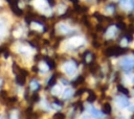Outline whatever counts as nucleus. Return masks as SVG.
I'll return each instance as SVG.
<instances>
[{
	"label": "nucleus",
	"mask_w": 134,
	"mask_h": 119,
	"mask_svg": "<svg viewBox=\"0 0 134 119\" xmlns=\"http://www.w3.org/2000/svg\"><path fill=\"white\" fill-rule=\"evenodd\" d=\"M84 80H85V77L81 75V76H79V77L76 78V81H73V82H72V85L76 87V86H79V85L83 84V82H84Z\"/></svg>",
	"instance_id": "4468645a"
},
{
	"label": "nucleus",
	"mask_w": 134,
	"mask_h": 119,
	"mask_svg": "<svg viewBox=\"0 0 134 119\" xmlns=\"http://www.w3.org/2000/svg\"><path fill=\"white\" fill-rule=\"evenodd\" d=\"M45 59H46V65H47L50 69H53V68L55 67V64H54L53 59H51V58H49V57H45Z\"/></svg>",
	"instance_id": "f8f14e48"
},
{
	"label": "nucleus",
	"mask_w": 134,
	"mask_h": 119,
	"mask_svg": "<svg viewBox=\"0 0 134 119\" xmlns=\"http://www.w3.org/2000/svg\"><path fill=\"white\" fill-rule=\"evenodd\" d=\"M121 5L126 10H131L134 7V2L132 0H124L121 1Z\"/></svg>",
	"instance_id": "39448f33"
},
{
	"label": "nucleus",
	"mask_w": 134,
	"mask_h": 119,
	"mask_svg": "<svg viewBox=\"0 0 134 119\" xmlns=\"http://www.w3.org/2000/svg\"><path fill=\"white\" fill-rule=\"evenodd\" d=\"M39 88H40V85H39L38 81H36V80H31L30 81V89L31 90H38Z\"/></svg>",
	"instance_id": "2eb2a0df"
},
{
	"label": "nucleus",
	"mask_w": 134,
	"mask_h": 119,
	"mask_svg": "<svg viewBox=\"0 0 134 119\" xmlns=\"http://www.w3.org/2000/svg\"><path fill=\"white\" fill-rule=\"evenodd\" d=\"M48 2L50 4V6H53L54 5V0H48Z\"/></svg>",
	"instance_id": "b1692460"
},
{
	"label": "nucleus",
	"mask_w": 134,
	"mask_h": 119,
	"mask_svg": "<svg viewBox=\"0 0 134 119\" xmlns=\"http://www.w3.org/2000/svg\"><path fill=\"white\" fill-rule=\"evenodd\" d=\"M34 4H35V5H36V7H37V8H39V9L45 10V8H46L45 3H44V1H43V0H35Z\"/></svg>",
	"instance_id": "0eeeda50"
},
{
	"label": "nucleus",
	"mask_w": 134,
	"mask_h": 119,
	"mask_svg": "<svg viewBox=\"0 0 134 119\" xmlns=\"http://www.w3.org/2000/svg\"><path fill=\"white\" fill-rule=\"evenodd\" d=\"M133 118H134V114H133Z\"/></svg>",
	"instance_id": "c85d7f7f"
},
{
	"label": "nucleus",
	"mask_w": 134,
	"mask_h": 119,
	"mask_svg": "<svg viewBox=\"0 0 134 119\" xmlns=\"http://www.w3.org/2000/svg\"><path fill=\"white\" fill-rule=\"evenodd\" d=\"M128 29H129V33H134V25L133 24H131V25H129V27H128Z\"/></svg>",
	"instance_id": "412c9836"
},
{
	"label": "nucleus",
	"mask_w": 134,
	"mask_h": 119,
	"mask_svg": "<svg viewBox=\"0 0 134 119\" xmlns=\"http://www.w3.org/2000/svg\"><path fill=\"white\" fill-rule=\"evenodd\" d=\"M119 65H120V67H121L124 70H130V69H133V68H134V58H133V57H129V56H127V57L120 59Z\"/></svg>",
	"instance_id": "f03ea898"
},
{
	"label": "nucleus",
	"mask_w": 134,
	"mask_h": 119,
	"mask_svg": "<svg viewBox=\"0 0 134 119\" xmlns=\"http://www.w3.org/2000/svg\"><path fill=\"white\" fill-rule=\"evenodd\" d=\"M98 70H99V66H98L96 63H91V64H90V71H91V73L95 74Z\"/></svg>",
	"instance_id": "9d476101"
},
{
	"label": "nucleus",
	"mask_w": 134,
	"mask_h": 119,
	"mask_svg": "<svg viewBox=\"0 0 134 119\" xmlns=\"http://www.w3.org/2000/svg\"><path fill=\"white\" fill-rule=\"evenodd\" d=\"M70 1H72L74 4H75V3H77V0H70Z\"/></svg>",
	"instance_id": "bb28decb"
},
{
	"label": "nucleus",
	"mask_w": 134,
	"mask_h": 119,
	"mask_svg": "<svg viewBox=\"0 0 134 119\" xmlns=\"http://www.w3.org/2000/svg\"><path fill=\"white\" fill-rule=\"evenodd\" d=\"M72 95V90L71 89H66L65 92H64V97L67 98V97H70Z\"/></svg>",
	"instance_id": "dca6fc26"
},
{
	"label": "nucleus",
	"mask_w": 134,
	"mask_h": 119,
	"mask_svg": "<svg viewBox=\"0 0 134 119\" xmlns=\"http://www.w3.org/2000/svg\"><path fill=\"white\" fill-rule=\"evenodd\" d=\"M96 19H97V21L99 22V23H103L105 20H106V18L107 17H105V16H102L100 14H98V13H94V15H93Z\"/></svg>",
	"instance_id": "ddd939ff"
},
{
	"label": "nucleus",
	"mask_w": 134,
	"mask_h": 119,
	"mask_svg": "<svg viewBox=\"0 0 134 119\" xmlns=\"http://www.w3.org/2000/svg\"><path fill=\"white\" fill-rule=\"evenodd\" d=\"M6 33H7L6 26H5V24L2 21H0V41L6 35Z\"/></svg>",
	"instance_id": "423d86ee"
},
{
	"label": "nucleus",
	"mask_w": 134,
	"mask_h": 119,
	"mask_svg": "<svg viewBox=\"0 0 134 119\" xmlns=\"http://www.w3.org/2000/svg\"><path fill=\"white\" fill-rule=\"evenodd\" d=\"M88 93L89 94H88V97H87V101L90 102V103L94 102L96 100V94L94 92H92V91H88Z\"/></svg>",
	"instance_id": "1a4fd4ad"
},
{
	"label": "nucleus",
	"mask_w": 134,
	"mask_h": 119,
	"mask_svg": "<svg viewBox=\"0 0 134 119\" xmlns=\"http://www.w3.org/2000/svg\"><path fill=\"white\" fill-rule=\"evenodd\" d=\"M2 84H3V80L0 78V88H1V86H2Z\"/></svg>",
	"instance_id": "a878e982"
},
{
	"label": "nucleus",
	"mask_w": 134,
	"mask_h": 119,
	"mask_svg": "<svg viewBox=\"0 0 134 119\" xmlns=\"http://www.w3.org/2000/svg\"><path fill=\"white\" fill-rule=\"evenodd\" d=\"M133 80H134V78H133Z\"/></svg>",
	"instance_id": "c756f323"
},
{
	"label": "nucleus",
	"mask_w": 134,
	"mask_h": 119,
	"mask_svg": "<svg viewBox=\"0 0 134 119\" xmlns=\"http://www.w3.org/2000/svg\"><path fill=\"white\" fill-rule=\"evenodd\" d=\"M55 79H57V76H55V75H52L51 78H50L49 81H48V86H53V85L55 84Z\"/></svg>",
	"instance_id": "f3484780"
},
{
	"label": "nucleus",
	"mask_w": 134,
	"mask_h": 119,
	"mask_svg": "<svg viewBox=\"0 0 134 119\" xmlns=\"http://www.w3.org/2000/svg\"><path fill=\"white\" fill-rule=\"evenodd\" d=\"M0 6H1V0H0Z\"/></svg>",
	"instance_id": "cd10ccee"
},
{
	"label": "nucleus",
	"mask_w": 134,
	"mask_h": 119,
	"mask_svg": "<svg viewBox=\"0 0 134 119\" xmlns=\"http://www.w3.org/2000/svg\"><path fill=\"white\" fill-rule=\"evenodd\" d=\"M53 117H54V118H65V115H64L63 113H57Z\"/></svg>",
	"instance_id": "aec40b11"
},
{
	"label": "nucleus",
	"mask_w": 134,
	"mask_h": 119,
	"mask_svg": "<svg viewBox=\"0 0 134 119\" xmlns=\"http://www.w3.org/2000/svg\"><path fill=\"white\" fill-rule=\"evenodd\" d=\"M116 102H117V104H118L120 108H126V106H128V105L130 104L129 100H128L126 97H120V96H118V97L116 98Z\"/></svg>",
	"instance_id": "20e7f679"
},
{
	"label": "nucleus",
	"mask_w": 134,
	"mask_h": 119,
	"mask_svg": "<svg viewBox=\"0 0 134 119\" xmlns=\"http://www.w3.org/2000/svg\"><path fill=\"white\" fill-rule=\"evenodd\" d=\"M92 44H93V46H95V48H98V47H99V44L96 43V42H93Z\"/></svg>",
	"instance_id": "393cba45"
},
{
	"label": "nucleus",
	"mask_w": 134,
	"mask_h": 119,
	"mask_svg": "<svg viewBox=\"0 0 134 119\" xmlns=\"http://www.w3.org/2000/svg\"><path fill=\"white\" fill-rule=\"evenodd\" d=\"M116 27L119 28V29H126V25H125V23H124L122 21H119V22L116 24Z\"/></svg>",
	"instance_id": "a211bd4d"
},
{
	"label": "nucleus",
	"mask_w": 134,
	"mask_h": 119,
	"mask_svg": "<svg viewBox=\"0 0 134 119\" xmlns=\"http://www.w3.org/2000/svg\"><path fill=\"white\" fill-rule=\"evenodd\" d=\"M86 91H87V89H85V88H81L79 91L75 92V95H76V96H80V95H82V94H83L84 92H86Z\"/></svg>",
	"instance_id": "6ab92c4d"
},
{
	"label": "nucleus",
	"mask_w": 134,
	"mask_h": 119,
	"mask_svg": "<svg viewBox=\"0 0 134 119\" xmlns=\"http://www.w3.org/2000/svg\"><path fill=\"white\" fill-rule=\"evenodd\" d=\"M91 113H93V115H95V116H98V112L95 111L94 109H91Z\"/></svg>",
	"instance_id": "5701e85b"
},
{
	"label": "nucleus",
	"mask_w": 134,
	"mask_h": 119,
	"mask_svg": "<svg viewBox=\"0 0 134 119\" xmlns=\"http://www.w3.org/2000/svg\"><path fill=\"white\" fill-rule=\"evenodd\" d=\"M117 90H118L120 93L125 94V95H129V90H128L126 87L121 86V85H117Z\"/></svg>",
	"instance_id": "9b49d317"
},
{
	"label": "nucleus",
	"mask_w": 134,
	"mask_h": 119,
	"mask_svg": "<svg viewBox=\"0 0 134 119\" xmlns=\"http://www.w3.org/2000/svg\"><path fill=\"white\" fill-rule=\"evenodd\" d=\"M107 10H110V11H113L114 10V7H113V4H109V6L106 7Z\"/></svg>",
	"instance_id": "4be33fe9"
},
{
	"label": "nucleus",
	"mask_w": 134,
	"mask_h": 119,
	"mask_svg": "<svg viewBox=\"0 0 134 119\" xmlns=\"http://www.w3.org/2000/svg\"><path fill=\"white\" fill-rule=\"evenodd\" d=\"M75 68H76V64H73V63H71V62H68V63H66V64L64 65V71H65L67 74H72V73L74 72Z\"/></svg>",
	"instance_id": "7ed1b4c3"
},
{
	"label": "nucleus",
	"mask_w": 134,
	"mask_h": 119,
	"mask_svg": "<svg viewBox=\"0 0 134 119\" xmlns=\"http://www.w3.org/2000/svg\"><path fill=\"white\" fill-rule=\"evenodd\" d=\"M125 51H126V49L122 48V47H119V46H111V47H108L104 51V53H105L106 56H117V55L122 54Z\"/></svg>",
	"instance_id": "f257e3e1"
},
{
	"label": "nucleus",
	"mask_w": 134,
	"mask_h": 119,
	"mask_svg": "<svg viewBox=\"0 0 134 119\" xmlns=\"http://www.w3.org/2000/svg\"><path fill=\"white\" fill-rule=\"evenodd\" d=\"M111 111H112V109H111L110 103L106 102V103H104V104H103V106H102V112H103L104 114H110V113H111Z\"/></svg>",
	"instance_id": "6e6552de"
}]
</instances>
